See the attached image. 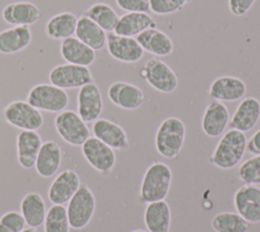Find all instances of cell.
Returning a JSON list of instances; mask_svg holds the SVG:
<instances>
[{
  "label": "cell",
  "mask_w": 260,
  "mask_h": 232,
  "mask_svg": "<svg viewBox=\"0 0 260 232\" xmlns=\"http://www.w3.org/2000/svg\"><path fill=\"white\" fill-rule=\"evenodd\" d=\"M80 185L78 174L71 169H66L60 172L52 181L48 189V197L53 205L64 206L70 200Z\"/></svg>",
  "instance_id": "d6986e66"
},
{
  "label": "cell",
  "mask_w": 260,
  "mask_h": 232,
  "mask_svg": "<svg viewBox=\"0 0 260 232\" xmlns=\"http://www.w3.org/2000/svg\"><path fill=\"white\" fill-rule=\"evenodd\" d=\"M42 143V137L36 130H20L16 136V157L20 167H35Z\"/></svg>",
  "instance_id": "7402d4cb"
},
{
  "label": "cell",
  "mask_w": 260,
  "mask_h": 232,
  "mask_svg": "<svg viewBox=\"0 0 260 232\" xmlns=\"http://www.w3.org/2000/svg\"><path fill=\"white\" fill-rule=\"evenodd\" d=\"M26 101L40 111L59 113L68 106L69 97L65 90L52 83H38L29 90Z\"/></svg>",
  "instance_id": "8992f818"
},
{
  "label": "cell",
  "mask_w": 260,
  "mask_h": 232,
  "mask_svg": "<svg viewBox=\"0 0 260 232\" xmlns=\"http://www.w3.org/2000/svg\"><path fill=\"white\" fill-rule=\"evenodd\" d=\"M192 0H149V11L156 15H169L182 10Z\"/></svg>",
  "instance_id": "e575fe53"
},
{
  "label": "cell",
  "mask_w": 260,
  "mask_h": 232,
  "mask_svg": "<svg viewBox=\"0 0 260 232\" xmlns=\"http://www.w3.org/2000/svg\"><path fill=\"white\" fill-rule=\"evenodd\" d=\"M247 92L243 79L233 75L218 76L212 80L208 89V96L219 102H236L242 100Z\"/></svg>",
  "instance_id": "9a60e30c"
},
{
  "label": "cell",
  "mask_w": 260,
  "mask_h": 232,
  "mask_svg": "<svg viewBox=\"0 0 260 232\" xmlns=\"http://www.w3.org/2000/svg\"><path fill=\"white\" fill-rule=\"evenodd\" d=\"M260 119V101L255 97H246L236 108L229 126L242 132L253 129Z\"/></svg>",
  "instance_id": "ffe728a7"
},
{
  "label": "cell",
  "mask_w": 260,
  "mask_h": 232,
  "mask_svg": "<svg viewBox=\"0 0 260 232\" xmlns=\"http://www.w3.org/2000/svg\"><path fill=\"white\" fill-rule=\"evenodd\" d=\"M20 232H39L37 228H32V227H27V228H24L23 230H21Z\"/></svg>",
  "instance_id": "60d3db41"
},
{
  "label": "cell",
  "mask_w": 260,
  "mask_h": 232,
  "mask_svg": "<svg viewBox=\"0 0 260 232\" xmlns=\"http://www.w3.org/2000/svg\"><path fill=\"white\" fill-rule=\"evenodd\" d=\"M135 39L143 51L154 57H167L175 52V45L172 39L156 26L143 31Z\"/></svg>",
  "instance_id": "44dd1931"
},
{
  "label": "cell",
  "mask_w": 260,
  "mask_h": 232,
  "mask_svg": "<svg viewBox=\"0 0 260 232\" xmlns=\"http://www.w3.org/2000/svg\"><path fill=\"white\" fill-rule=\"evenodd\" d=\"M234 206L249 224L260 223V187L253 184L239 187L234 194Z\"/></svg>",
  "instance_id": "4fadbf2b"
},
{
  "label": "cell",
  "mask_w": 260,
  "mask_h": 232,
  "mask_svg": "<svg viewBox=\"0 0 260 232\" xmlns=\"http://www.w3.org/2000/svg\"><path fill=\"white\" fill-rule=\"evenodd\" d=\"M173 180L170 166L164 162H153L145 170L139 189L142 202L164 200L169 194Z\"/></svg>",
  "instance_id": "7a4b0ae2"
},
{
  "label": "cell",
  "mask_w": 260,
  "mask_h": 232,
  "mask_svg": "<svg viewBox=\"0 0 260 232\" xmlns=\"http://www.w3.org/2000/svg\"><path fill=\"white\" fill-rule=\"evenodd\" d=\"M154 19L148 12H126L119 16L113 33L124 37H136L149 27H155Z\"/></svg>",
  "instance_id": "4316f807"
},
{
  "label": "cell",
  "mask_w": 260,
  "mask_h": 232,
  "mask_svg": "<svg viewBox=\"0 0 260 232\" xmlns=\"http://www.w3.org/2000/svg\"><path fill=\"white\" fill-rule=\"evenodd\" d=\"M103 97L100 88L93 81L81 86L77 94V113L86 122H94L103 112Z\"/></svg>",
  "instance_id": "5bb4252c"
},
{
  "label": "cell",
  "mask_w": 260,
  "mask_h": 232,
  "mask_svg": "<svg viewBox=\"0 0 260 232\" xmlns=\"http://www.w3.org/2000/svg\"><path fill=\"white\" fill-rule=\"evenodd\" d=\"M43 225L45 232H70L66 208L61 205H53L47 211Z\"/></svg>",
  "instance_id": "d6a6232c"
},
{
  "label": "cell",
  "mask_w": 260,
  "mask_h": 232,
  "mask_svg": "<svg viewBox=\"0 0 260 232\" xmlns=\"http://www.w3.org/2000/svg\"><path fill=\"white\" fill-rule=\"evenodd\" d=\"M91 131L94 137L112 148L114 151H125L129 148L128 135L124 128L110 119H96L92 122Z\"/></svg>",
  "instance_id": "2e32d148"
},
{
  "label": "cell",
  "mask_w": 260,
  "mask_h": 232,
  "mask_svg": "<svg viewBox=\"0 0 260 232\" xmlns=\"http://www.w3.org/2000/svg\"><path fill=\"white\" fill-rule=\"evenodd\" d=\"M74 36L93 51H100L106 47L108 34L90 18L82 14L77 19Z\"/></svg>",
  "instance_id": "83f0119b"
},
{
  "label": "cell",
  "mask_w": 260,
  "mask_h": 232,
  "mask_svg": "<svg viewBox=\"0 0 260 232\" xmlns=\"http://www.w3.org/2000/svg\"><path fill=\"white\" fill-rule=\"evenodd\" d=\"M0 222L6 225L13 232H20L26 225L21 213L16 211H9L4 213L0 218Z\"/></svg>",
  "instance_id": "d590c367"
},
{
  "label": "cell",
  "mask_w": 260,
  "mask_h": 232,
  "mask_svg": "<svg viewBox=\"0 0 260 232\" xmlns=\"http://www.w3.org/2000/svg\"><path fill=\"white\" fill-rule=\"evenodd\" d=\"M131 232H148V231L142 230V229H136V230H133V231H131Z\"/></svg>",
  "instance_id": "b9f144b4"
},
{
  "label": "cell",
  "mask_w": 260,
  "mask_h": 232,
  "mask_svg": "<svg viewBox=\"0 0 260 232\" xmlns=\"http://www.w3.org/2000/svg\"><path fill=\"white\" fill-rule=\"evenodd\" d=\"M0 232H13L11 229H9L6 225L0 222Z\"/></svg>",
  "instance_id": "ab89813d"
},
{
  "label": "cell",
  "mask_w": 260,
  "mask_h": 232,
  "mask_svg": "<svg viewBox=\"0 0 260 232\" xmlns=\"http://www.w3.org/2000/svg\"><path fill=\"white\" fill-rule=\"evenodd\" d=\"M1 16L6 23L12 26H30L40 20L42 11L32 2L17 1L5 5Z\"/></svg>",
  "instance_id": "e0dca14e"
},
{
  "label": "cell",
  "mask_w": 260,
  "mask_h": 232,
  "mask_svg": "<svg viewBox=\"0 0 260 232\" xmlns=\"http://www.w3.org/2000/svg\"><path fill=\"white\" fill-rule=\"evenodd\" d=\"M20 213L28 227L38 228L44 224L47 214L46 204L39 192H27L20 201Z\"/></svg>",
  "instance_id": "f546056e"
},
{
  "label": "cell",
  "mask_w": 260,
  "mask_h": 232,
  "mask_svg": "<svg viewBox=\"0 0 260 232\" xmlns=\"http://www.w3.org/2000/svg\"><path fill=\"white\" fill-rule=\"evenodd\" d=\"M247 151L251 154L260 155V128L256 130L247 140Z\"/></svg>",
  "instance_id": "f35d334b"
},
{
  "label": "cell",
  "mask_w": 260,
  "mask_h": 232,
  "mask_svg": "<svg viewBox=\"0 0 260 232\" xmlns=\"http://www.w3.org/2000/svg\"><path fill=\"white\" fill-rule=\"evenodd\" d=\"M214 232H247L249 223L237 212H220L211 220Z\"/></svg>",
  "instance_id": "1f68e13d"
},
{
  "label": "cell",
  "mask_w": 260,
  "mask_h": 232,
  "mask_svg": "<svg viewBox=\"0 0 260 232\" xmlns=\"http://www.w3.org/2000/svg\"><path fill=\"white\" fill-rule=\"evenodd\" d=\"M118 7L126 12H148L149 0H115Z\"/></svg>",
  "instance_id": "8d00e7d4"
},
{
  "label": "cell",
  "mask_w": 260,
  "mask_h": 232,
  "mask_svg": "<svg viewBox=\"0 0 260 232\" xmlns=\"http://www.w3.org/2000/svg\"><path fill=\"white\" fill-rule=\"evenodd\" d=\"M239 179L245 184H260V155H255L241 164Z\"/></svg>",
  "instance_id": "836d02e7"
},
{
  "label": "cell",
  "mask_w": 260,
  "mask_h": 232,
  "mask_svg": "<svg viewBox=\"0 0 260 232\" xmlns=\"http://www.w3.org/2000/svg\"><path fill=\"white\" fill-rule=\"evenodd\" d=\"M107 95L112 104L127 111L137 110L145 102L143 91L136 84L124 80L111 83Z\"/></svg>",
  "instance_id": "8fae6325"
},
{
  "label": "cell",
  "mask_w": 260,
  "mask_h": 232,
  "mask_svg": "<svg viewBox=\"0 0 260 232\" xmlns=\"http://www.w3.org/2000/svg\"><path fill=\"white\" fill-rule=\"evenodd\" d=\"M186 137L184 122L175 116L165 118L158 125L154 146L156 152L168 160H176L183 149Z\"/></svg>",
  "instance_id": "3957f363"
},
{
  "label": "cell",
  "mask_w": 260,
  "mask_h": 232,
  "mask_svg": "<svg viewBox=\"0 0 260 232\" xmlns=\"http://www.w3.org/2000/svg\"><path fill=\"white\" fill-rule=\"evenodd\" d=\"M62 162V150L56 140H47L42 143L37 156L35 168L37 173L44 178L54 176Z\"/></svg>",
  "instance_id": "603a6c76"
},
{
  "label": "cell",
  "mask_w": 260,
  "mask_h": 232,
  "mask_svg": "<svg viewBox=\"0 0 260 232\" xmlns=\"http://www.w3.org/2000/svg\"><path fill=\"white\" fill-rule=\"evenodd\" d=\"M247 151V136L245 132L229 129L221 134L208 162L219 169L230 170L237 167Z\"/></svg>",
  "instance_id": "6da1fadb"
},
{
  "label": "cell",
  "mask_w": 260,
  "mask_h": 232,
  "mask_svg": "<svg viewBox=\"0 0 260 232\" xmlns=\"http://www.w3.org/2000/svg\"><path fill=\"white\" fill-rule=\"evenodd\" d=\"M48 77L50 83L63 90L80 89L93 80L88 67L70 63L54 66L50 70Z\"/></svg>",
  "instance_id": "9c48e42d"
},
{
  "label": "cell",
  "mask_w": 260,
  "mask_h": 232,
  "mask_svg": "<svg viewBox=\"0 0 260 232\" xmlns=\"http://www.w3.org/2000/svg\"><path fill=\"white\" fill-rule=\"evenodd\" d=\"M81 153L85 161L102 175H109L116 165L115 151L94 136H89L83 142Z\"/></svg>",
  "instance_id": "30bf717a"
},
{
  "label": "cell",
  "mask_w": 260,
  "mask_h": 232,
  "mask_svg": "<svg viewBox=\"0 0 260 232\" xmlns=\"http://www.w3.org/2000/svg\"><path fill=\"white\" fill-rule=\"evenodd\" d=\"M55 129L58 135L68 144L81 147L90 136V130L77 112L73 110H63L54 119Z\"/></svg>",
  "instance_id": "52a82bcc"
},
{
  "label": "cell",
  "mask_w": 260,
  "mask_h": 232,
  "mask_svg": "<svg viewBox=\"0 0 260 232\" xmlns=\"http://www.w3.org/2000/svg\"><path fill=\"white\" fill-rule=\"evenodd\" d=\"M143 222L148 232H171L172 212L170 205L165 199L146 204Z\"/></svg>",
  "instance_id": "cb8c5ba5"
},
{
  "label": "cell",
  "mask_w": 260,
  "mask_h": 232,
  "mask_svg": "<svg viewBox=\"0 0 260 232\" xmlns=\"http://www.w3.org/2000/svg\"><path fill=\"white\" fill-rule=\"evenodd\" d=\"M95 197L90 188L81 184L67 202L66 212L70 228L81 230L91 221L95 211Z\"/></svg>",
  "instance_id": "277c9868"
},
{
  "label": "cell",
  "mask_w": 260,
  "mask_h": 232,
  "mask_svg": "<svg viewBox=\"0 0 260 232\" xmlns=\"http://www.w3.org/2000/svg\"><path fill=\"white\" fill-rule=\"evenodd\" d=\"M5 121L20 130H38L43 126L44 117L40 110L27 101L16 100L9 103L3 110Z\"/></svg>",
  "instance_id": "ba28073f"
},
{
  "label": "cell",
  "mask_w": 260,
  "mask_h": 232,
  "mask_svg": "<svg viewBox=\"0 0 260 232\" xmlns=\"http://www.w3.org/2000/svg\"><path fill=\"white\" fill-rule=\"evenodd\" d=\"M60 54L66 63L90 66L95 60V51L79 41L76 37L63 40L60 44Z\"/></svg>",
  "instance_id": "d4e9b609"
},
{
  "label": "cell",
  "mask_w": 260,
  "mask_h": 232,
  "mask_svg": "<svg viewBox=\"0 0 260 232\" xmlns=\"http://www.w3.org/2000/svg\"><path fill=\"white\" fill-rule=\"evenodd\" d=\"M230 112L228 107L219 101L211 100L202 115L201 128L208 137L220 136L229 126Z\"/></svg>",
  "instance_id": "ac0fdd59"
},
{
  "label": "cell",
  "mask_w": 260,
  "mask_h": 232,
  "mask_svg": "<svg viewBox=\"0 0 260 232\" xmlns=\"http://www.w3.org/2000/svg\"><path fill=\"white\" fill-rule=\"evenodd\" d=\"M77 16L70 11H63L51 16L45 24V33L52 40H65L73 37L77 24Z\"/></svg>",
  "instance_id": "f1b7e54d"
},
{
  "label": "cell",
  "mask_w": 260,
  "mask_h": 232,
  "mask_svg": "<svg viewBox=\"0 0 260 232\" xmlns=\"http://www.w3.org/2000/svg\"><path fill=\"white\" fill-rule=\"evenodd\" d=\"M139 75L153 90L162 94L175 92L179 84L175 71L158 57L149 58L139 70Z\"/></svg>",
  "instance_id": "5b68a950"
},
{
  "label": "cell",
  "mask_w": 260,
  "mask_h": 232,
  "mask_svg": "<svg viewBox=\"0 0 260 232\" xmlns=\"http://www.w3.org/2000/svg\"><path fill=\"white\" fill-rule=\"evenodd\" d=\"M32 40L29 26H11L0 32V53L15 54L26 49Z\"/></svg>",
  "instance_id": "484cf974"
},
{
  "label": "cell",
  "mask_w": 260,
  "mask_h": 232,
  "mask_svg": "<svg viewBox=\"0 0 260 232\" xmlns=\"http://www.w3.org/2000/svg\"><path fill=\"white\" fill-rule=\"evenodd\" d=\"M106 47L109 55L122 63L139 62L144 55L143 49L135 38L119 36L115 33L108 34Z\"/></svg>",
  "instance_id": "7c38bea8"
},
{
  "label": "cell",
  "mask_w": 260,
  "mask_h": 232,
  "mask_svg": "<svg viewBox=\"0 0 260 232\" xmlns=\"http://www.w3.org/2000/svg\"><path fill=\"white\" fill-rule=\"evenodd\" d=\"M88 18L102 27L106 33H113L118 22L119 15L115 9L104 2H96L90 5L84 12Z\"/></svg>",
  "instance_id": "4dcf8cb0"
},
{
  "label": "cell",
  "mask_w": 260,
  "mask_h": 232,
  "mask_svg": "<svg viewBox=\"0 0 260 232\" xmlns=\"http://www.w3.org/2000/svg\"><path fill=\"white\" fill-rule=\"evenodd\" d=\"M256 0H228L231 13L235 16H244L255 4Z\"/></svg>",
  "instance_id": "74e56055"
}]
</instances>
